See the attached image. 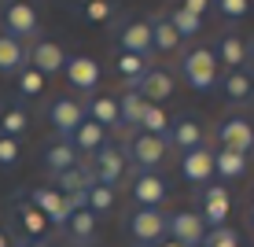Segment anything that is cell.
<instances>
[{
    "mask_svg": "<svg viewBox=\"0 0 254 247\" xmlns=\"http://www.w3.org/2000/svg\"><path fill=\"white\" fill-rule=\"evenodd\" d=\"M181 78H185L188 89L195 92H214L221 85V63H217L214 48L210 45H199V48H188L181 56Z\"/></svg>",
    "mask_w": 254,
    "mask_h": 247,
    "instance_id": "1",
    "label": "cell"
},
{
    "mask_svg": "<svg viewBox=\"0 0 254 247\" xmlns=\"http://www.w3.org/2000/svg\"><path fill=\"white\" fill-rule=\"evenodd\" d=\"M111 33H115L118 48L126 52V56H140V59L151 63V56H155L151 19H136V15H129V19H115V22H111Z\"/></svg>",
    "mask_w": 254,
    "mask_h": 247,
    "instance_id": "2",
    "label": "cell"
},
{
    "mask_svg": "<svg viewBox=\"0 0 254 247\" xmlns=\"http://www.w3.org/2000/svg\"><path fill=\"white\" fill-rule=\"evenodd\" d=\"M0 30L15 41H33L41 37V15L33 4H22V0H11V4H0Z\"/></svg>",
    "mask_w": 254,
    "mask_h": 247,
    "instance_id": "3",
    "label": "cell"
},
{
    "mask_svg": "<svg viewBox=\"0 0 254 247\" xmlns=\"http://www.w3.org/2000/svg\"><path fill=\"white\" fill-rule=\"evenodd\" d=\"M92 177L96 184H103V188H115L118 192V184L126 181V173H129V159H126V148L115 144V140H107V144L100 148V152L92 155Z\"/></svg>",
    "mask_w": 254,
    "mask_h": 247,
    "instance_id": "4",
    "label": "cell"
},
{
    "mask_svg": "<svg viewBox=\"0 0 254 247\" xmlns=\"http://www.w3.org/2000/svg\"><path fill=\"white\" fill-rule=\"evenodd\" d=\"M126 229L129 236H133V244H162L166 236H170V214H162V210H151V207H136L133 214L126 218Z\"/></svg>",
    "mask_w": 254,
    "mask_h": 247,
    "instance_id": "5",
    "label": "cell"
},
{
    "mask_svg": "<svg viewBox=\"0 0 254 247\" xmlns=\"http://www.w3.org/2000/svg\"><path fill=\"white\" fill-rule=\"evenodd\" d=\"M126 159H129V166H136V173H144V170H159V166L166 163V155H170V148H166V140L162 137H147V133H136L126 140Z\"/></svg>",
    "mask_w": 254,
    "mask_h": 247,
    "instance_id": "6",
    "label": "cell"
},
{
    "mask_svg": "<svg viewBox=\"0 0 254 247\" xmlns=\"http://www.w3.org/2000/svg\"><path fill=\"white\" fill-rule=\"evenodd\" d=\"M45 118L52 122V129L59 133V140H70L77 133V126L85 122V103L70 100V96H59L45 107Z\"/></svg>",
    "mask_w": 254,
    "mask_h": 247,
    "instance_id": "7",
    "label": "cell"
},
{
    "mask_svg": "<svg viewBox=\"0 0 254 247\" xmlns=\"http://www.w3.org/2000/svg\"><path fill=\"white\" fill-rule=\"evenodd\" d=\"M181 177H185L188 184H195V188H206V184H214V148L199 144L191 148V152L181 155Z\"/></svg>",
    "mask_w": 254,
    "mask_h": 247,
    "instance_id": "8",
    "label": "cell"
},
{
    "mask_svg": "<svg viewBox=\"0 0 254 247\" xmlns=\"http://www.w3.org/2000/svg\"><path fill=\"white\" fill-rule=\"evenodd\" d=\"M217 140H221V148H229V152L251 155L254 152V126H251V118H243V114L221 118L217 122Z\"/></svg>",
    "mask_w": 254,
    "mask_h": 247,
    "instance_id": "9",
    "label": "cell"
},
{
    "mask_svg": "<svg viewBox=\"0 0 254 247\" xmlns=\"http://www.w3.org/2000/svg\"><path fill=\"white\" fill-rule=\"evenodd\" d=\"M203 144V122L195 118V114L181 111L177 118H170V137H166V148L170 152H191V148Z\"/></svg>",
    "mask_w": 254,
    "mask_h": 247,
    "instance_id": "10",
    "label": "cell"
},
{
    "mask_svg": "<svg viewBox=\"0 0 254 247\" xmlns=\"http://www.w3.org/2000/svg\"><path fill=\"white\" fill-rule=\"evenodd\" d=\"M170 199V184L159 170H144L133 177V203L136 207H151V210H162V203Z\"/></svg>",
    "mask_w": 254,
    "mask_h": 247,
    "instance_id": "11",
    "label": "cell"
},
{
    "mask_svg": "<svg viewBox=\"0 0 254 247\" xmlns=\"http://www.w3.org/2000/svg\"><path fill=\"white\" fill-rule=\"evenodd\" d=\"M229 207H232V196H229V184H206L203 188V207H199V218H203L206 229H221L229 222Z\"/></svg>",
    "mask_w": 254,
    "mask_h": 247,
    "instance_id": "12",
    "label": "cell"
},
{
    "mask_svg": "<svg viewBox=\"0 0 254 247\" xmlns=\"http://www.w3.org/2000/svg\"><path fill=\"white\" fill-rule=\"evenodd\" d=\"M66 48L59 45V41H37V45H30V52H26V67H33L41 78L48 74H59V70L66 67Z\"/></svg>",
    "mask_w": 254,
    "mask_h": 247,
    "instance_id": "13",
    "label": "cell"
},
{
    "mask_svg": "<svg viewBox=\"0 0 254 247\" xmlns=\"http://www.w3.org/2000/svg\"><path fill=\"white\" fill-rule=\"evenodd\" d=\"M203 218H199V210H173L170 214V240L181 244V247H199L203 244Z\"/></svg>",
    "mask_w": 254,
    "mask_h": 247,
    "instance_id": "14",
    "label": "cell"
},
{
    "mask_svg": "<svg viewBox=\"0 0 254 247\" xmlns=\"http://www.w3.org/2000/svg\"><path fill=\"white\" fill-rule=\"evenodd\" d=\"M63 74H66L70 89H77V92H96L103 70H100V63H96L92 56H70L66 67H63Z\"/></svg>",
    "mask_w": 254,
    "mask_h": 247,
    "instance_id": "15",
    "label": "cell"
},
{
    "mask_svg": "<svg viewBox=\"0 0 254 247\" xmlns=\"http://www.w3.org/2000/svg\"><path fill=\"white\" fill-rule=\"evenodd\" d=\"M30 203L48 218V225H59V229L66 225V218H70V203H66V196H59L52 184H41V188H33V192H30Z\"/></svg>",
    "mask_w": 254,
    "mask_h": 247,
    "instance_id": "16",
    "label": "cell"
},
{
    "mask_svg": "<svg viewBox=\"0 0 254 247\" xmlns=\"http://www.w3.org/2000/svg\"><path fill=\"white\" fill-rule=\"evenodd\" d=\"M214 56H217V63L225 67V74H229V70H247L251 48L236 30H229V33H221V41L214 45Z\"/></svg>",
    "mask_w": 254,
    "mask_h": 247,
    "instance_id": "17",
    "label": "cell"
},
{
    "mask_svg": "<svg viewBox=\"0 0 254 247\" xmlns=\"http://www.w3.org/2000/svg\"><path fill=\"white\" fill-rule=\"evenodd\" d=\"M96 233H100V218H96L89 207L70 210V218H66V225H63V236H66V240H74L77 247H92Z\"/></svg>",
    "mask_w": 254,
    "mask_h": 247,
    "instance_id": "18",
    "label": "cell"
},
{
    "mask_svg": "<svg viewBox=\"0 0 254 247\" xmlns=\"http://www.w3.org/2000/svg\"><path fill=\"white\" fill-rule=\"evenodd\" d=\"M136 92L144 96L147 103H155V107H159V103H166L173 92H177V82H173L170 70H155V67H151V70H147V78L136 85Z\"/></svg>",
    "mask_w": 254,
    "mask_h": 247,
    "instance_id": "19",
    "label": "cell"
},
{
    "mask_svg": "<svg viewBox=\"0 0 254 247\" xmlns=\"http://www.w3.org/2000/svg\"><path fill=\"white\" fill-rule=\"evenodd\" d=\"M247 170H251V159L247 155L229 152V148H217V152H214V177L221 181V184L247 177Z\"/></svg>",
    "mask_w": 254,
    "mask_h": 247,
    "instance_id": "20",
    "label": "cell"
},
{
    "mask_svg": "<svg viewBox=\"0 0 254 247\" xmlns=\"http://www.w3.org/2000/svg\"><path fill=\"white\" fill-rule=\"evenodd\" d=\"M85 118H92L103 129H122V114H118V96H89L85 100Z\"/></svg>",
    "mask_w": 254,
    "mask_h": 247,
    "instance_id": "21",
    "label": "cell"
},
{
    "mask_svg": "<svg viewBox=\"0 0 254 247\" xmlns=\"http://www.w3.org/2000/svg\"><path fill=\"white\" fill-rule=\"evenodd\" d=\"M92 184H96V177H92V166L89 163H81V166H74V170L52 177V188H56L59 196H81V192H89Z\"/></svg>",
    "mask_w": 254,
    "mask_h": 247,
    "instance_id": "22",
    "label": "cell"
},
{
    "mask_svg": "<svg viewBox=\"0 0 254 247\" xmlns=\"http://www.w3.org/2000/svg\"><path fill=\"white\" fill-rule=\"evenodd\" d=\"M74 166H81V155H77V148L70 144V140H52V144L45 148V170L52 173V177L74 170Z\"/></svg>",
    "mask_w": 254,
    "mask_h": 247,
    "instance_id": "23",
    "label": "cell"
},
{
    "mask_svg": "<svg viewBox=\"0 0 254 247\" xmlns=\"http://www.w3.org/2000/svg\"><path fill=\"white\" fill-rule=\"evenodd\" d=\"M15 222H19V229H22L26 240H45V233H48V218L41 214L30 199H19V203H15Z\"/></svg>",
    "mask_w": 254,
    "mask_h": 247,
    "instance_id": "24",
    "label": "cell"
},
{
    "mask_svg": "<svg viewBox=\"0 0 254 247\" xmlns=\"http://www.w3.org/2000/svg\"><path fill=\"white\" fill-rule=\"evenodd\" d=\"M217 89L225 92L229 103H247L254 96V78H251V70H229V74H221Z\"/></svg>",
    "mask_w": 254,
    "mask_h": 247,
    "instance_id": "25",
    "label": "cell"
},
{
    "mask_svg": "<svg viewBox=\"0 0 254 247\" xmlns=\"http://www.w3.org/2000/svg\"><path fill=\"white\" fill-rule=\"evenodd\" d=\"M107 140H111V137H107V129H103V126H96L92 118H85L81 126H77V133L70 137V144L77 148V155H96L103 144H107Z\"/></svg>",
    "mask_w": 254,
    "mask_h": 247,
    "instance_id": "26",
    "label": "cell"
},
{
    "mask_svg": "<svg viewBox=\"0 0 254 247\" xmlns=\"http://www.w3.org/2000/svg\"><path fill=\"white\" fill-rule=\"evenodd\" d=\"M26 52H30V45H22V41L7 37L0 30V74H19L26 67Z\"/></svg>",
    "mask_w": 254,
    "mask_h": 247,
    "instance_id": "27",
    "label": "cell"
},
{
    "mask_svg": "<svg viewBox=\"0 0 254 247\" xmlns=\"http://www.w3.org/2000/svg\"><path fill=\"white\" fill-rule=\"evenodd\" d=\"M147 100L136 89H126L118 96V114H122V129H140V118H144Z\"/></svg>",
    "mask_w": 254,
    "mask_h": 247,
    "instance_id": "28",
    "label": "cell"
},
{
    "mask_svg": "<svg viewBox=\"0 0 254 247\" xmlns=\"http://www.w3.org/2000/svg\"><path fill=\"white\" fill-rule=\"evenodd\" d=\"M26 129H30V114H26V107H19V103H4V107H0V137L19 140Z\"/></svg>",
    "mask_w": 254,
    "mask_h": 247,
    "instance_id": "29",
    "label": "cell"
},
{
    "mask_svg": "<svg viewBox=\"0 0 254 247\" xmlns=\"http://www.w3.org/2000/svg\"><path fill=\"white\" fill-rule=\"evenodd\" d=\"M115 70L122 74L126 89H136V85H140V82L147 78V70H151V63H147V59H140V56H126V52H118V59H115Z\"/></svg>",
    "mask_w": 254,
    "mask_h": 247,
    "instance_id": "30",
    "label": "cell"
},
{
    "mask_svg": "<svg viewBox=\"0 0 254 247\" xmlns=\"http://www.w3.org/2000/svg\"><path fill=\"white\" fill-rule=\"evenodd\" d=\"M151 45H155V52H177L181 48V37H177V30L170 26L166 15H155L151 19Z\"/></svg>",
    "mask_w": 254,
    "mask_h": 247,
    "instance_id": "31",
    "label": "cell"
},
{
    "mask_svg": "<svg viewBox=\"0 0 254 247\" xmlns=\"http://www.w3.org/2000/svg\"><path fill=\"white\" fill-rule=\"evenodd\" d=\"M140 133L147 137H170V114H166L162 107H155V103H147L144 107V118H140Z\"/></svg>",
    "mask_w": 254,
    "mask_h": 247,
    "instance_id": "32",
    "label": "cell"
},
{
    "mask_svg": "<svg viewBox=\"0 0 254 247\" xmlns=\"http://www.w3.org/2000/svg\"><path fill=\"white\" fill-rule=\"evenodd\" d=\"M166 19H170V26L177 30V37H181V41H188V37H199V30H203V19L188 15L185 7H170V11H166Z\"/></svg>",
    "mask_w": 254,
    "mask_h": 247,
    "instance_id": "33",
    "label": "cell"
},
{
    "mask_svg": "<svg viewBox=\"0 0 254 247\" xmlns=\"http://www.w3.org/2000/svg\"><path fill=\"white\" fill-rule=\"evenodd\" d=\"M85 203H89V210L96 218L107 214V210H115V188H103V184H92L89 192H85Z\"/></svg>",
    "mask_w": 254,
    "mask_h": 247,
    "instance_id": "34",
    "label": "cell"
},
{
    "mask_svg": "<svg viewBox=\"0 0 254 247\" xmlns=\"http://www.w3.org/2000/svg\"><path fill=\"white\" fill-rule=\"evenodd\" d=\"M77 11H81L85 22H115V11H118V7L111 4V0H89V4H81Z\"/></svg>",
    "mask_w": 254,
    "mask_h": 247,
    "instance_id": "35",
    "label": "cell"
},
{
    "mask_svg": "<svg viewBox=\"0 0 254 247\" xmlns=\"http://www.w3.org/2000/svg\"><path fill=\"white\" fill-rule=\"evenodd\" d=\"M15 78H19V96H26V100H33V96L45 92V78H41L33 67H22Z\"/></svg>",
    "mask_w": 254,
    "mask_h": 247,
    "instance_id": "36",
    "label": "cell"
},
{
    "mask_svg": "<svg viewBox=\"0 0 254 247\" xmlns=\"http://www.w3.org/2000/svg\"><path fill=\"white\" fill-rule=\"evenodd\" d=\"M214 7H217V15H221L225 22H232V26L251 15V0H217Z\"/></svg>",
    "mask_w": 254,
    "mask_h": 247,
    "instance_id": "37",
    "label": "cell"
},
{
    "mask_svg": "<svg viewBox=\"0 0 254 247\" xmlns=\"http://www.w3.org/2000/svg\"><path fill=\"white\" fill-rule=\"evenodd\" d=\"M199 247H240V233L229 225H221V229H206L203 233V244Z\"/></svg>",
    "mask_w": 254,
    "mask_h": 247,
    "instance_id": "38",
    "label": "cell"
},
{
    "mask_svg": "<svg viewBox=\"0 0 254 247\" xmlns=\"http://www.w3.org/2000/svg\"><path fill=\"white\" fill-rule=\"evenodd\" d=\"M22 159V144L11 137H0V170H15Z\"/></svg>",
    "mask_w": 254,
    "mask_h": 247,
    "instance_id": "39",
    "label": "cell"
},
{
    "mask_svg": "<svg viewBox=\"0 0 254 247\" xmlns=\"http://www.w3.org/2000/svg\"><path fill=\"white\" fill-rule=\"evenodd\" d=\"M181 7H185L188 15H195V19H203V15L210 11V4H206V0H185Z\"/></svg>",
    "mask_w": 254,
    "mask_h": 247,
    "instance_id": "40",
    "label": "cell"
},
{
    "mask_svg": "<svg viewBox=\"0 0 254 247\" xmlns=\"http://www.w3.org/2000/svg\"><path fill=\"white\" fill-rule=\"evenodd\" d=\"M22 247H52L48 240H22Z\"/></svg>",
    "mask_w": 254,
    "mask_h": 247,
    "instance_id": "41",
    "label": "cell"
},
{
    "mask_svg": "<svg viewBox=\"0 0 254 247\" xmlns=\"http://www.w3.org/2000/svg\"><path fill=\"white\" fill-rule=\"evenodd\" d=\"M0 247H11V240H7V233L0 229Z\"/></svg>",
    "mask_w": 254,
    "mask_h": 247,
    "instance_id": "42",
    "label": "cell"
},
{
    "mask_svg": "<svg viewBox=\"0 0 254 247\" xmlns=\"http://www.w3.org/2000/svg\"><path fill=\"white\" fill-rule=\"evenodd\" d=\"M159 247H181V244H173V240H170V236H166V240H162Z\"/></svg>",
    "mask_w": 254,
    "mask_h": 247,
    "instance_id": "43",
    "label": "cell"
},
{
    "mask_svg": "<svg viewBox=\"0 0 254 247\" xmlns=\"http://www.w3.org/2000/svg\"><path fill=\"white\" fill-rule=\"evenodd\" d=\"M251 225H254V203H251Z\"/></svg>",
    "mask_w": 254,
    "mask_h": 247,
    "instance_id": "44",
    "label": "cell"
},
{
    "mask_svg": "<svg viewBox=\"0 0 254 247\" xmlns=\"http://www.w3.org/2000/svg\"><path fill=\"white\" fill-rule=\"evenodd\" d=\"M247 48H251V59H254V41H251V45H247Z\"/></svg>",
    "mask_w": 254,
    "mask_h": 247,
    "instance_id": "45",
    "label": "cell"
},
{
    "mask_svg": "<svg viewBox=\"0 0 254 247\" xmlns=\"http://www.w3.org/2000/svg\"><path fill=\"white\" fill-rule=\"evenodd\" d=\"M133 247H144V244H133Z\"/></svg>",
    "mask_w": 254,
    "mask_h": 247,
    "instance_id": "46",
    "label": "cell"
}]
</instances>
